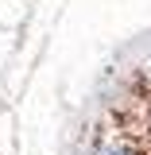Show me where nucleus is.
<instances>
[{
	"mask_svg": "<svg viewBox=\"0 0 151 155\" xmlns=\"http://www.w3.org/2000/svg\"><path fill=\"white\" fill-rule=\"evenodd\" d=\"M101 155H132V151H128V147H105Z\"/></svg>",
	"mask_w": 151,
	"mask_h": 155,
	"instance_id": "nucleus-1",
	"label": "nucleus"
},
{
	"mask_svg": "<svg viewBox=\"0 0 151 155\" xmlns=\"http://www.w3.org/2000/svg\"><path fill=\"white\" fill-rule=\"evenodd\" d=\"M147 116H151V101H147Z\"/></svg>",
	"mask_w": 151,
	"mask_h": 155,
	"instance_id": "nucleus-2",
	"label": "nucleus"
}]
</instances>
